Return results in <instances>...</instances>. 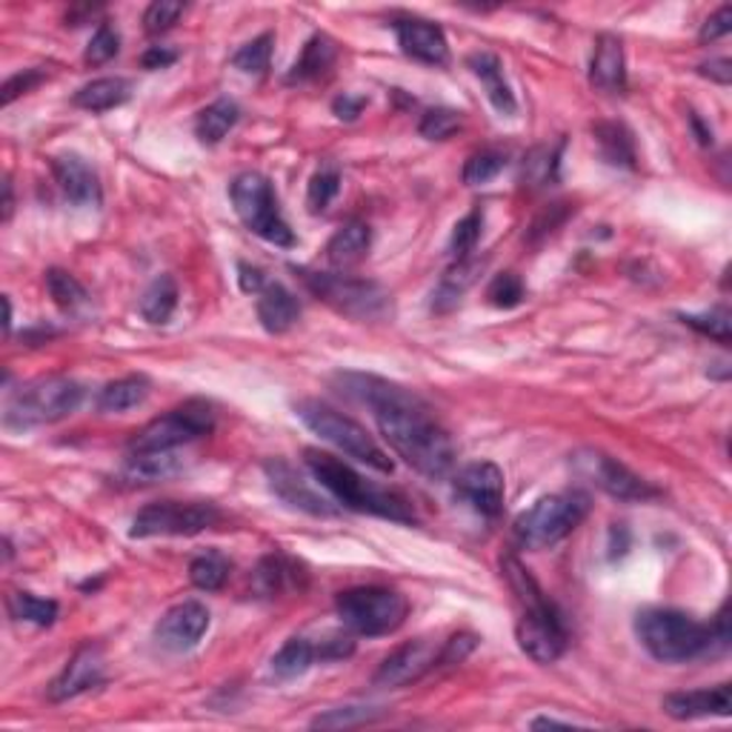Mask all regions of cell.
<instances>
[{"label":"cell","instance_id":"10","mask_svg":"<svg viewBox=\"0 0 732 732\" xmlns=\"http://www.w3.org/2000/svg\"><path fill=\"white\" fill-rule=\"evenodd\" d=\"M232 206H235L237 218L244 221L250 232L264 237L266 244L275 246H295V232L280 215L278 198H275L273 183L266 181L264 174L258 172H244L237 174L230 187Z\"/></svg>","mask_w":732,"mask_h":732},{"label":"cell","instance_id":"8","mask_svg":"<svg viewBox=\"0 0 732 732\" xmlns=\"http://www.w3.org/2000/svg\"><path fill=\"white\" fill-rule=\"evenodd\" d=\"M295 275L304 280L309 293L315 298H321L323 304L336 309V312L356 318V321H378L392 312V298L384 286L375 280L363 278H349V275H332V273H312V269H298Z\"/></svg>","mask_w":732,"mask_h":732},{"label":"cell","instance_id":"41","mask_svg":"<svg viewBox=\"0 0 732 732\" xmlns=\"http://www.w3.org/2000/svg\"><path fill=\"white\" fill-rule=\"evenodd\" d=\"M681 321L687 323L690 329H696L698 336L712 338V341L719 343H730L732 332H730V309L726 307H715L710 312H698V315H681Z\"/></svg>","mask_w":732,"mask_h":732},{"label":"cell","instance_id":"25","mask_svg":"<svg viewBox=\"0 0 732 732\" xmlns=\"http://www.w3.org/2000/svg\"><path fill=\"white\" fill-rule=\"evenodd\" d=\"M300 304L284 284H266L258 298V321L266 332L284 336L298 323Z\"/></svg>","mask_w":732,"mask_h":732},{"label":"cell","instance_id":"44","mask_svg":"<svg viewBox=\"0 0 732 732\" xmlns=\"http://www.w3.org/2000/svg\"><path fill=\"white\" fill-rule=\"evenodd\" d=\"M523 298H527V289H523V280L516 273L496 275L487 289V300L498 309H516Z\"/></svg>","mask_w":732,"mask_h":732},{"label":"cell","instance_id":"15","mask_svg":"<svg viewBox=\"0 0 732 732\" xmlns=\"http://www.w3.org/2000/svg\"><path fill=\"white\" fill-rule=\"evenodd\" d=\"M503 473L492 460H475L455 475V496L467 501L484 518H498L503 512Z\"/></svg>","mask_w":732,"mask_h":732},{"label":"cell","instance_id":"52","mask_svg":"<svg viewBox=\"0 0 732 732\" xmlns=\"http://www.w3.org/2000/svg\"><path fill=\"white\" fill-rule=\"evenodd\" d=\"M730 29H732V9L721 7L719 12L712 14V18H707V23L701 26V35H698V41L701 43L719 41V38L730 35Z\"/></svg>","mask_w":732,"mask_h":732},{"label":"cell","instance_id":"19","mask_svg":"<svg viewBox=\"0 0 732 732\" xmlns=\"http://www.w3.org/2000/svg\"><path fill=\"white\" fill-rule=\"evenodd\" d=\"M52 174H55L57 187L75 206H100L104 201V189H100L98 172L75 152L55 155L52 158Z\"/></svg>","mask_w":732,"mask_h":732},{"label":"cell","instance_id":"6","mask_svg":"<svg viewBox=\"0 0 732 732\" xmlns=\"http://www.w3.org/2000/svg\"><path fill=\"white\" fill-rule=\"evenodd\" d=\"M295 415H298V418L304 421V426H309L315 435H321L327 444L341 449L349 458L361 460V464L378 469V473H392V469H395L390 453H384V447H381L358 421L347 418L343 412L307 397V401H298V404H295Z\"/></svg>","mask_w":732,"mask_h":732},{"label":"cell","instance_id":"59","mask_svg":"<svg viewBox=\"0 0 732 732\" xmlns=\"http://www.w3.org/2000/svg\"><path fill=\"white\" fill-rule=\"evenodd\" d=\"M12 181H3V221H9L12 218Z\"/></svg>","mask_w":732,"mask_h":732},{"label":"cell","instance_id":"42","mask_svg":"<svg viewBox=\"0 0 732 732\" xmlns=\"http://www.w3.org/2000/svg\"><path fill=\"white\" fill-rule=\"evenodd\" d=\"M481 226H484L481 210H473L469 215H464L458 224H455L453 244H449L455 261H467L469 255H473L475 246H478V241H481Z\"/></svg>","mask_w":732,"mask_h":732},{"label":"cell","instance_id":"58","mask_svg":"<svg viewBox=\"0 0 732 732\" xmlns=\"http://www.w3.org/2000/svg\"><path fill=\"white\" fill-rule=\"evenodd\" d=\"M555 726H564V730H570L572 721H559V719H535V721H532V730H555Z\"/></svg>","mask_w":732,"mask_h":732},{"label":"cell","instance_id":"27","mask_svg":"<svg viewBox=\"0 0 732 732\" xmlns=\"http://www.w3.org/2000/svg\"><path fill=\"white\" fill-rule=\"evenodd\" d=\"M183 467H187V460L178 455V449H169V453H135L132 458L126 460L120 478L129 484H155L183 473Z\"/></svg>","mask_w":732,"mask_h":732},{"label":"cell","instance_id":"35","mask_svg":"<svg viewBox=\"0 0 732 732\" xmlns=\"http://www.w3.org/2000/svg\"><path fill=\"white\" fill-rule=\"evenodd\" d=\"M230 561L218 550H210L189 564V581H192V586L203 590V593H218L230 581Z\"/></svg>","mask_w":732,"mask_h":732},{"label":"cell","instance_id":"47","mask_svg":"<svg viewBox=\"0 0 732 732\" xmlns=\"http://www.w3.org/2000/svg\"><path fill=\"white\" fill-rule=\"evenodd\" d=\"M187 12L181 0H155L152 7L147 9L144 14V29H147V35H163L174 23L181 21V14Z\"/></svg>","mask_w":732,"mask_h":732},{"label":"cell","instance_id":"24","mask_svg":"<svg viewBox=\"0 0 732 732\" xmlns=\"http://www.w3.org/2000/svg\"><path fill=\"white\" fill-rule=\"evenodd\" d=\"M304 581H307V572L298 561L273 552V555L261 559L258 570H255V593L261 598H275V595H284L289 590H300Z\"/></svg>","mask_w":732,"mask_h":732},{"label":"cell","instance_id":"20","mask_svg":"<svg viewBox=\"0 0 732 732\" xmlns=\"http://www.w3.org/2000/svg\"><path fill=\"white\" fill-rule=\"evenodd\" d=\"M264 473L266 478H269V487L275 489V496H278L280 501L289 503V507L304 509V512L318 518L336 516V509L329 507L327 498L318 496V492H315V489L309 487V484L295 473V467H289L286 460L269 458L264 464Z\"/></svg>","mask_w":732,"mask_h":732},{"label":"cell","instance_id":"21","mask_svg":"<svg viewBox=\"0 0 732 732\" xmlns=\"http://www.w3.org/2000/svg\"><path fill=\"white\" fill-rule=\"evenodd\" d=\"M664 712L676 721H696V719H710V715H721L726 719L732 710L730 698V683H719V687H704V690H687V692H670L664 698Z\"/></svg>","mask_w":732,"mask_h":732},{"label":"cell","instance_id":"60","mask_svg":"<svg viewBox=\"0 0 732 732\" xmlns=\"http://www.w3.org/2000/svg\"><path fill=\"white\" fill-rule=\"evenodd\" d=\"M3 307H7V321H3V323H7V329H9V327H12V300L3 298Z\"/></svg>","mask_w":732,"mask_h":732},{"label":"cell","instance_id":"56","mask_svg":"<svg viewBox=\"0 0 732 732\" xmlns=\"http://www.w3.org/2000/svg\"><path fill=\"white\" fill-rule=\"evenodd\" d=\"M698 72L704 77H710V81H715V84L726 86L732 81V63L726 61V57H719V61H710V63H701L698 66Z\"/></svg>","mask_w":732,"mask_h":732},{"label":"cell","instance_id":"45","mask_svg":"<svg viewBox=\"0 0 732 732\" xmlns=\"http://www.w3.org/2000/svg\"><path fill=\"white\" fill-rule=\"evenodd\" d=\"M460 124H464V120H460V113L438 106V109L424 113V118H421L418 124V132L424 135L426 140H449L455 132H458Z\"/></svg>","mask_w":732,"mask_h":732},{"label":"cell","instance_id":"32","mask_svg":"<svg viewBox=\"0 0 732 732\" xmlns=\"http://www.w3.org/2000/svg\"><path fill=\"white\" fill-rule=\"evenodd\" d=\"M237 120H241V109H237L235 100L230 98L215 100V104H210L206 109H201V115H198L195 120L198 140L206 144V147H215V144H221V140L235 129Z\"/></svg>","mask_w":732,"mask_h":732},{"label":"cell","instance_id":"17","mask_svg":"<svg viewBox=\"0 0 732 732\" xmlns=\"http://www.w3.org/2000/svg\"><path fill=\"white\" fill-rule=\"evenodd\" d=\"M210 629V609L201 601H183L167 609L158 627H155V641L167 653H189L201 644V638Z\"/></svg>","mask_w":732,"mask_h":732},{"label":"cell","instance_id":"13","mask_svg":"<svg viewBox=\"0 0 732 732\" xmlns=\"http://www.w3.org/2000/svg\"><path fill=\"white\" fill-rule=\"evenodd\" d=\"M572 469L598 489H604L607 496L618 498V501H649V498H658V489L649 481H644L641 475H635L633 469H627L624 464L609 458V455L595 453V449H581V453L572 455Z\"/></svg>","mask_w":732,"mask_h":732},{"label":"cell","instance_id":"37","mask_svg":"<svg viewBox=\"0 0 732 732\" xmlns=\"http://www.w3.org/2000/svg\"><path fill=\"white\" fill-rule=\"evenodd\" d=\"M273 46H275L273 32H264V35L252 38L250 43H244V46L232 55V66L244 72V75H266L269 66H273Z\"/></svg>","mask_w":732,"mask_h":732},{"label":"cell","instance_id":"23","mask_svg":"<svg viewBox=\"0 0 732 732\" xmlns=\"http://www.w3.org/2000/svg\"><path fill=\"white\" fill-rule=\"evenodd\" d=\"M467 66L473 70V75L481 81L489 104L496 106V113L512 118V115L518 113V100L516 95H512V89H509L507 77H503V66L501 61H498V55H492V52H475V55L467 57Z\"/></svg>","mask_w":732,"mask_h":732},{"label":"cell","instance_id":"16","mask_svg":"<svg viewBox=\"0 0 732 732\" xmlns=\"http://www.w3.org/2000/svg\"><path fill=\"white\" fill-rule=\"evenodd\" d=\"M106 681V658L100 644H84L77 647L75 656L70 664L63 667L61 676L50 683V701L52 704H63L70 698L84 696V692L95 690L98 683Z\"/></svg>","mask_w":732,"mask_h":732},{"label":"cell","instance_id":"12","mask_svg":"<svg viewBox=\"0 0 732 732\" xmlns=\"http://www.w3.org/2000/svg\"><path fill=\"white\" fill-rule=\"evenodd\" d=\"M221 509L203 501H158L149 503L132 518L129 538L158 535H201L221 523Z\"/></svg>","mask_w":732,"mask_h":732},{"label":"cell","instance_id":"51","mask_svg":"<svg viewBox=\"0 0 732 732\" xmlns=\"http://www.w3.org/2000/svg\"><path fill=\"white\" fill-rule=\"evenodd\" d=\"M318 647V661H341V658H349L356 653V641H352V635H327L321 644H315Z\"/></svg>","mask_w":732,"mask_h":732},{"label":"cell","instance_id":"38","mask_svg":"<svg viewBox=\"0 0 732 732\" xmlns=\"http://www.w3.org/2000/svg\"><path fill=\"white\" fill-rule=\"evenodd\" d=\"M381 715H384V710H378V707H336V710L315 715L312 726L315 730H347V726L372 724Z\"/></svg>","mask_w":732,"mask_h":732},{"label":"cell","instance_id":"48","mask_svg":"<svg viewBox=\"0 0 732 732\" xmlns=\"http://www.w3.org/2000/svg\"><path fill=\"white\" fill-rule=\"evenodd\" d=\"M555 169H559V149L552 152V149H535L530 152V158L523 161V181L530 183V187H544L555 178Z\"/></svg>","mask_w":732,"mask_h":732},{"label":"cell","instance_id":"14","mask_svg":"<svg viewBox=\"0 0 732 732\" xmlns=\"http://www.w3.org/2000/svg\"><path fill=\"white\" fill-rule=\"evenodd\" d=\"M441 661V647L433 644L429 638H418V641H410L404 647H397L392 656L384 658V664L378 667L372 683L375 687H410V683L421 681L426 672L438 670Z\"/></svg>","mask_w":732,"mask_h":732},{"label":"cell","instance_id":"36","mask_svg":"<svg viewBox=\"0 0 732 732\" xmlns=\"http://www.w3.org/2000/svg\"><path fill=\"white\" fill-rule=\"evenodd\" d=\"M9 615L14 620H26V624H35V627H52L57 620V601L52 598H38L32 593H12L9 595Z\"/></svg>","mask_w":732,"mask_h":732},{"label":"cell","instance_id":"29","mask_svg":"<svg viewBox=\"0 0 732 732\" xmlns=\"http://www.w3.org/2000/svg\"><path fill=\"white\" fill-rule=\"evenodd\" d=\"M593 135L598 140L601 158L613 167L635 169L638 167V155H635V140L624 124H615V120H601L593 126Z\"/></svg>","mask_w":732,"mask_h":732},{"label":"cell","instance_id":"50","mask_svg":"<svg viewBox=\"0 0 732 732\" xmlns=\"http://www.w3.org/2000/svg\"><path fill=\"white\" fill-rule=\"evenodd\" d=\"M478 647V635L473 633H458L453 635L449 641L441 644V661L438 667H449V664H460L464 658L473 653V649Z\"/></svg>","mask_w":732,"mask_h":732},{"label":"cell","instance_id":"18","mask_svg":"<svg viewBox=\"0 0 732 732\" xmlns=\"http://www.w3.org/2000/svg\"><path fill=\"white\" fill-rule=\"evenodd\" d=\"M392 29H395L397 46L412 61L429 63V66H447L449 63L447 35L433 21H424V18H395Z\"/></svg>","mask_w":732,"mask_h":732},{"label":"cell","instance_id":"7","mask_svg":"<svg viewBox=\"0 0 732 732\" xmlns=\"http://www.w3.org/2000/svg\"><path fill=\"white\" fill-rule=\"evenodd\" d=\"M84 401V386L63 375L38 378L32 384L21 386L9 397L7 404V426L12 429H29V426L55 424V421L70 418L72 412Z\"/></svg>","mask_w":732,"mask_h":732},{"label":"cell","instance_id":"26","mask_svg":"<svg viewBox=\"0 0 732 732\" xmlns=\"http://www.w3.org/2000/svg\"><path fill=\"white\" fill-rule=\"evenodd\" d=\"M372 246V230L363 221H349L343 224L336 235L329 237L327 244V261L336 269H347V266L361 264L370 255Z\"/></svg>","mask_w":732,"mask_h":732},{"label":"cell","instance_id":"28","mask_svg":"<svg viewBox=\"0 0 732 732\" xmlns=\"http://www.w3.org/2000/svg\"><path fill=\"white\" fill-rule=\"evenodd\" d=\"M129 95H132V84L126 77H98L75 92V106L86 113H109L115 106H124Z\"/></svg>","mask_w":732,"mask_h":732},{"label":"cell","instance_id":"5","mask_svg":"<svg viewBox=\"0 0 732 732\" xmlns=\"http://www.w3.org/2000/svg\"><path fill=\"white\" fill-rule=\"evenodd\" d=\"M590 496L586 492H559V496L538 498L527 512L516 518V541L523 550H547L564 541L575 527L590 516Z\"/></svg>","mask_w":732,"mask_h":732},{"label":"cell","instance_id":"54","mask_svg":"<svg viewBox=\"0 0 732 732\" xmlns=\"http://www.w3.org/2000/svg\"><path fill=\"white\" fill-rule=\"evenodd\" d=\"M363 109H367V98H361V95H347V92H343L341 98L332 100V113L341 120H358V115H361Z\"/></svg>","mask_w":732,"mask_h":732},{"label":"cell","instance_id":"39","mask_svg":"<svg viewBox=\"0 0 732 732\" xmlns=\"http://www.w3.org/2000/svg\"><path fill=\"white\" fill-rule=\"evenodd\" d=\"M46 289H50L52 300H55L57 307L66 309V312L77 309L81 304H86V298H89L84 284H81L72 273H66V269H50V273H46Z\"/></svg>","mask_w":732,"mask_h":732},{"label":"cell","instance_id":"3","mask_svg":"<svg viewBox=\"0 0 732 732\" xmlns=\"http://www.w3.org/2000/svg\"><path fill=\"white\" fill-rule=\"evenodd\" d=\"M501 572L521 604V618L516 627L518 647L535 664H555L566 653V641H570L564 615L547 598L541 584L516 555H507L501 561Z\"/></svg>","mask_w":732,"mask_h":732},{"label":"cell","instance_id":"30","mask_svg":"<svg viewBox=\"0 0 732 732\" xmlns=\"http://www.w3.org/2000/svg\"><path fill=\"white\" fill-rule=\"evenodd\" d=\"M338 50L336 43L329 41L327 35H312L300 52V57L295 61L293 72H289V84H307V81H318V77L327 75L332 66H336Z\"/></svg>","mask_w":732,"mask_h":732},{"label":"cell","instance_id":"55","mask_svg":"<svg viewBox=\"0 0 732 732\" xmlns=\"http://www.w3.org/2000/svg\"><path fill=\"white\" fill-rule=\"evenodd\" d=\"M174 61H178V52L174 50H167V46H149V50L144 52V57H140V66L155 72V70H167V66H172Z\"/></svg>","mask_w":732,"mask_h":732},{"label":"cell","instance_id":"9","mask_svg":"<svg viewBox=\"0 0 732 732\" xmlns=\"http://www.w3.org/2000/svg\"><path fill=\"white\" fill-rule=\"evenodd\" d=\"M336 609L349 633L378 638L404 627L410 601L390 586H352L338 595Z\"/></svg>","mask_w":732,"mask_h":732},{"label":"cell","instance_id":"40","mask_svg":"<svg viewBox=\"0 0 732 732\" xmlns=\"http://www.w3.org/2000/svg\"><path fill=\"white\" fill-rule=\"evenodd\" d=\"M341 192V172L338 167H321L318 172L309 178V189H307V206L312 215L323 212L329 203L336 201V195Z\"/></svg>","mask_w":732,"mask_h":732},{"label":"cell","instance_id":"43","mask_svg":"<svg viewBox=\"0 0 732 732\" xmlns=\"http://www.w3.org/2000/svg\"><path fill=\"white\" fill-rule=\"evenodd\" d=\"M507 167V158L501 152H478L473 155L467 163H464V183L467 187H484L492 178L503 172Z\"/></svg>","mask_w":732,"mask_h":732},{"label":"cell","instance_id":"4","mask_svg":"<svg viewBox=\"0 0 732 732\" xmlns=\"http://www.w3.org/2000/svg\"><path fill=\"white\" fill-rule=\"evenodd\" d=\"M304 460H307L309 473L315 475V481L321 484L329 496L336 498L338 503H343L347 509L386 518V521L418 523V516H415V507L410 503V498L395 492V489L378 487V484L367 481L361 473H356V469L343 464L341 458H336V455L321 453V449H307Z\"/></svg>","mask_w":732,"mask_h":732},{"label":"cell","instance_id":"11","mask_svg":"<svg viewBox=\"0 0 732 732\" xmlns=\"http://www.w3.org/2000/svg\"><path fill=\"white\" fill-rule=\"evenodd\" d=\"M215 429V410L212 404L195 397L187 404L174 406L161 418L149 421L144 429L129 438V453H169V449H181L192 441L203 438Z\"/></svg>","mask_w":732,"mask_h":732},{"label":"cell","instance_id":"1","mask_svg":"<svg viewBox=\"0 0 732 732\" xmlns=\"http://www.w3.org/2000/svg\"><path fill=\"white\" fill-rule=\"evenodd\" d=\"M338 392L370 406L384 441L412 469L426 478H444L455 467V444L449 433L435 421L433 410L421 395L386 378L341 372L336 375Z\"/></svg>","mask_w":732,"mask_h":732},{"label":"cell","instance_id":"31","mask_svg":"<svg viewBox=\"0 0 732 732\" xmlns=\"http://www.w3.org/2000/svg\"><path fill=\"white\" fill-rule=\"evenodd\" d=\"M318 661V647H315L309 638H289L284 647L278 649L273 656V664H269V670L278 681H293V678H300L304 672L312 670V664Z\"/></svg>","mask_w":732,"mask_h":732},{"label":"cell","instance_id":"57","mask_svg":"<svg viewBox=\"0 0 732 732\" xmlns=\"http://www.w3.org/2000/svg\"><path fill=\"white\" fill-rule=\"evenodd\" d=\"M690 124H692V129H696V135H698V144H701V147H710L712 129H704V124L698 120V115H690Z\"/></svg>","mask_w":732,"mask_h":732},{"label":"cell","instance_id":"22","mask_svg":"<svg viewBox=\"0 0 732 732\" xmlns=\"http://www.w3.org/2000/svg\"><path fill=\"white\" fill-rule=\"evenodd\" d=\"M590 81H593L595 89L609 92V95L627 89V63H624V46H620L618 38H598L593 63H590Z\"/></svg>","mask_w":732,"mask_h":732},{"label":"cell","instance_id":"2","mask_svg":"<svg viewBox=\"0 0 732 732\" xmlns=\"http://www.w3.org/2000/svg\"><path fill=\"white\" fill-rule=\"evenodd\" d=\"M635 633L649 656L661 664H687L730 647L726 607L712 624H701L678 609H644L635 618Z\"/></svg>","mask_w":732,"mask_h":732},{"label":"cell","instance_id":"34","mask_svg":"<svg viewBox=\"0 0 732 732\" xmlns=\"http://www.w3.org/2000/svg\"><path fill=\"white\" fill-rule=\"evenodd\" d=\"M178 307V284L172 275H158L140 298V315L149 323H167Z\"/></svg>","mask_w":732,"mask_h":732},{"label":"cell","instance_id":"33","mask_svg":"<svg viewBox=\"0 0 732 732\" xmlns=\"http://www.w3.org/2000/svg\"><path fill=\"white\" fill-rule=\"evenodd\" d=\"M149 384L147 375H126L113 381V384H106L98 395V410L100 412H126L132 410V406L144 404L149 397Z\"/></svg>","mask_w":732,"mask_h":732},{"label":"cell","instance_id":"49","mask_svg":"<svg viewBox=\"0 0 732 732\" xmlns=\"http://www.w3.org/2000/svg\"><path fill=\"white\" fill-rule=\"evenodd\" d=\"M43 81H46V72L43 70H23L18 72V75H12L7 84H3V106L14 104L21 95L32 92L38 84H43Z\"/></svg>","mask_w":732,"mask_h":732},{"label":"cell","instance_id":"53","mask_svg":"<svg viewBox=\"0 0 732 732\" xmlns=\"http://www.w3.org/2000/svg\"><path fill=\"white\" fill-rule=\"evenodd\" d=\"M237 280H241V289H244L246 295H261L266 289V275L261 273L258 266L252 264H237Z\"/></svg>","mask_w":732,"mask_h":732},{"label":"cell","instance_id":"46","mask_svg":"<svg viewBox=\"0 0 732 732\" xmlns=\"http://www.w3.org/2000/svg\"><path fill=\"white\" fill-rule=\"evenodd\" d=\"M118 52H120L118 29H115L113 23H100L98 32L92 35L89 46H86L84 61L89 63V66H104V63L113 61V57L118 55Z\"/></svg>","mask_w":732,"mask_h":732}]
</instances>
